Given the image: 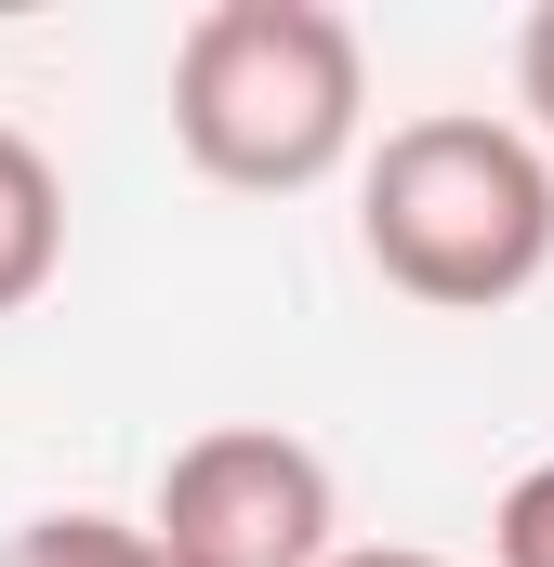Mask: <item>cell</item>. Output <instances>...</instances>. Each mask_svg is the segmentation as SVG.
Returning <instances> with one entry per match:
<instances>
[{
	"label": "cell",
	"instance_id": "cell-7",
	"mask_svg": "<svg viewBox=\"0 0 554 567\" xmlns=\"http://www.w3.org/2000/svg\"><path fill=\"white\" fill-rule=\"evenodd\" d=\"M515 93H529V133L554 145V0L529 13V40H515Z\"/></svg>",
	"mask_w": 554,
	"mask_h": 567
},
{
	"label": "cell",
	"instance_id": "cell-2",
	"mask_svg": "<svg viewBox=\"0 0 554 567\" xmlns=\"http://www.w3.org/2000/svg\"><path fill=\"white\" fill-rule=\"evenodd\" d=\"M370 53L330 0H212L172 40V133L238 198H304L357 158Z\"/></svg>",
	"mask_w": 554,
	"mask_h": 567
},
{
	"label": "cell",
	"instance_id": "cell-6",
	"mask_svg": "<svg viewBox=\"0 0 554 567\" xmlns=\"http://www.w3.org/2000/svg\"><path fill=\"white\" fill-rule=\"evenodd\" d=\"M489 567H554V462H529L489 515Z\"/></svg>",
	"mask_w": 554,
	"mask_h": 567
},
{
	"label": "cell",
	"instance_id": "cell-8",
	"mask_svg": "<svg viewBox=\"0 0 554 567\" xmlns=\"http://www.w3.org/2000/svg\"><path fill=\"white\" fill-rule=\"evenodd\" d=\"M330 567H449V555H410V542H370V555H330Z\"/></svg>",
	"mask_w": 554,
	"mask_h": 567
},
{
	"label": "cell",
	"instance_id": "cell-1",
	"mask_svg": "<svg viewBox=\"0 0 554 567\" xmlns=\"http://www.w3.org/2000/svg\"><path fill=\"white\" fill-rule=\"evenodd\" d=\"M357 238L410 303L489 317V303L542 290V265H554V145L515 133V120H475V106L397 120L370 145Z\"/></svg>",
	"mask_w": 554,
	"mask_h": 567
},
{
	"label": "cell",
	"instance_id": "cell-3",
	"mask_svg": "<svg viewBox=\"0 0 554 567\" xmlns=\"http://www.w3.org/2000/svg\"><path fill=\"white\" fill-rule=\"evenodd\" d=\"M158 555L172 567H330V462L277 423H212L158 462Z\"/></svg>",
	"mask_w": 554,
	"mask_h": 567
},
{
	"label": "cell",
	"instance_id": "cell-4",
	"mask_svg": "<svg viewBox=\"0 0 554 567\" xmlns=\"http://www.w3.org/2000/svg\"><path fill=\"white\" fill-rule=\"evenodd\" d=\"M66 265V185H53V158L0 120V317L13 303H40Z\"/></svg>",
	"mask_w": 554,
	"mask_h": 567
},
{
	"label": "cell",
	"instance_id": "cell-5",
	"mask_svg": "<svg viewBox=\"0 0 554 567\" xmlns=\"http://www.w3.org/2000/svg\"><path fill=\"white\" fill-rule=\"evenodd\" d=\"M0 567H172V555H158V528H133V515H27L0 542Z\"/></svg>",
	"mask_w": 554,
	"mask_h": 567
}]
</instances>
